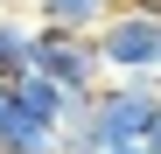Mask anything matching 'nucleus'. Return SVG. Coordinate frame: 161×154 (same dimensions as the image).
Masks as SVG:
<instances>
[{
	"label": "nucleus",
	"mask_w": 161,
	"mask_h": 154,
	"mask_svg": "<svg viewBox=\"0 0 161 154\" xmlns=\"http://www.w3.org/2000/svg\"><path fill=\"white\" fill-rule=\"evenodd\" d=\"M126 14H140V21H161V0H126Z\"/></svg>",
	"instance_id": "6"
},
{
	"label": "nucleus",
	"mask_w": 161,
	"mask_h": 154,
	"mask_svg": "<svg viewBox=\"0 0 161 154\" xmlns=\"http://www.w3.org/2000/svg\"><path fill=\"white\" fill-rule=\"evenodd\" d=\"M147 154H161V119H154V133H147Z\"/></svg>",
	"instance_id": "7"
},
{
	"label": "nucleus",
	"mask_w": 161,
	"mask_h": 154,
	"mask_svg": "<svg viewBox=\"0 0 161 154\" xmlns=\"http://www.w3.org/2000/svg\"><path fill=\"white\" fill-rule=\"evenodd\" d=\"M35 77H49L56 91H70V98H91L105 91V63H98V42L91 35H70V28H35V63H28Z\"/></svg>",
	"instance_id": "1"
},
{
	"label": "nucleus",
	"mask_w": 161,
	"mask_h": 154,
	"mask_svg": "<svg viewBox=\"0 0 161 154\" xmlns=\"http://www.w3.org/2000/svg\"><path fill=\"white\" fill-rule=\"evenodd\" d=\"M14 7H21V0H0V14H14Z\"/></svg>",
	"instance_id": "8"
},
{
	"label": "nucleus",
	"mask_w": 161,
	"mask_h": 154,
	"mask_svg": "<svg viewBox=\"0 0 161 154\" xmlns=\"http://www.w3.org/2000/svg\"><path fill=\"white\" fill-rule=\"evenodd\" d=\"M112 14H126V0H35L42 28H70V35H98Z\"/></svg>",
	"instance_id": "4"
},
{
	"label": "nucleus",
	"mask_w": 161,
	"mask_h": 154,
	"mask_svg": "<svg viewBox=\"0 0 161 154\" xmlns=\"http://www.w3.org/2000/svg\"><path fill=\"white\" fill-rule=\"evenodd\" d=\"M91 42H98V63H105V77H161V21L112 14V21H105Z\"/></svg>",
	"instance_id": "2"
},
{
	"label": "nucleus",
	"mask_w": 161,
	"mask_h": 154,
	"mask_svg": "<svg viewBox=\"0 0 161 154\" xmlns=\"http://www.w3.org/2000/svg\"><path fill=\"white\" fill-rule=\"evenodd\" d=\"M35 28H42V21H28V14H0V84L28 77V63H35Z\"/></svg>",
	"instance_id": "5"
},
{
	"label": "nucleus",
	"mask_w": 161,
	"mask_h": 154,
	"mask_svg": "<svg viewBox=\"0 0 161 154\" xmlns=\"http://www.w3.org/2000/svg\"><path fill=\"white\" fill-rule=\"evenodd\" d=\"M112 154H147V147H112Z\"/></svg>",
	"instance_id": "9"
},
{
	"label": "nucleus",
	"mask_w": 161,
	"mask_h": 154,
	"mask_svg": "<svg viewBox=\"0 0 161 154\" xmlns=\"http://www.w3.org/2000/svg\"><path fill=\"white\" fill-rule=\"evenodd\" d=\"M56 126H49L42 112H28L21 98L0 84V154H56Z\"/></svg>",
	"instance_id": "3"
}]
</instances>
